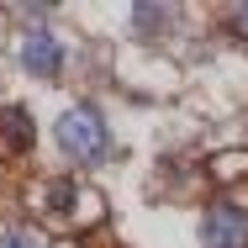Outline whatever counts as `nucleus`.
I'll use <instances>...</instances> for the list:
<instances>
[{"label":"nucleus","instance_id":"obj_3","mask_svg":"<svg viewBox=\"0 0 248 248\" xmlns=\"http://www.w3.org/2000/svg\"><path fill=\"white\" fill-rule=\"evenodd\" d=\"M21 63H27V74H37V79H58L63 43H58L53 32H27V37H21Z\"/></svg>","mask_w":248,"mask_h":248},{"label":"nucleus","instance_id":"obj_5","mask_svg":"<svg viewBox=\"0 0 248 248\" xmlns=\"http://www.w3.org/2000/svg\"><path fill=\"white\" fill-rule=\"evenodd\" d=\"M74 196H79V190H74L69 180H53V185H48V211H53V217H69Z\"/></svg>","mask_w":248,"mask_h":248},{"label":"nucleus","instance_id":"obj_2","mask_svg":"<svg viewBox=\"0 0 248 248\" xmlns=\"http://www.w3.org/2000/svg\"><path fill=\"white\" fill-rule=\"evenodd\" d=\"M201 243L206 248H248V211L232 206V201L206 206V217H201Z\"/></svg>","mask_w":248,"mask_h":248},{"label":"nucleus","instance_id":"obj_6","mask_svg":"<svg viewBox=\"0 0 248 248\" xmlns=\"http://www.w3.org/2000/svg\"><path fill=\"white\" fill-rule=\"evenodd\" d=\"M0 248H32V232L27 227H5L0 232Z\"/></svg>","mask_w":248,"mask_h":248},{"label":"nucleus","instance_id":"obj_7","mask_svg":"<svg viewBox=\"0 0 248 248\" xmlns=\"http://www.w3.org/2000/svg\"><path fill=\"white\" fill-rule=\"evenodd\" d=\"M227 27H232V32H238V37L248 43V0L238 5V11H232V21H227Z\"/></svg>","mask_w":248,"mask_h":248},{"label":"nucleus","instance_id":"obj_1","mask_svg":"<svg viewBox=\"0 0 248 248\" xmlns=\"http://www.w3.org/2000/svg\"><path fill=\"white\" fill-rule=\"evenodd\" d=\"M53 138H58V148L69 153L74 164H100L111 153V127H106V116H100L95 106H69L58 116Z\"/></svg>","mask_w":248,"mask_h":248},{"label":"nucleus","instance_id":"obj_4","mask_svg":"<svg viewBox=\"0 0 248 248\" xmlns=\"http://www.w3.org/2000/svg\"><path fill=\"white\" fill-rule=\"evenodd\" d=\"M0 143L5 153H27L32 148V116L21 106H0Z\"/></svg>","mask_w":248,"mask_h":248}]
</instances>
